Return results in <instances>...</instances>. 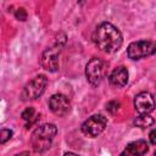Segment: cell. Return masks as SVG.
Listing matches in <instances>:
<instances>
[{"mask_svg": "<svg viewBox=\"0 0 156 156\" xmlns=\"http://www.w3.org/2000/svg\"><path fill=\"white\" fill-rule=\"evenodd\" d=\"M91 39L98 49L107 54H113L118 51L123 44L122 33L110 22L100 23L95 28Z\"/></svg>", "mask_w": 156, "mask_h": 156, "instance_id": "cell-1", "label": "cell"}, {"mask_svg": "<svg viewBox=\"0 0 156 156\" xmlns=\"http://www.w3.org/2000/svg\"><path fill=\"white\" fill-rule=\"evenodd\" d=\"M57 134V127L54 123H45L34 129L30 138L32 149L37 154H43L50 149L55 136Z\"/></svg>", "mask_w": 156, "mask_h": 156, "instance_id": "cell-2", "label": "cell"}, {"mask_svg": "<svg viewBox=\"0 0 156 156\" xmlns=\"http://www.w3.org/2000/svg\"><path fill=\"white\" fill-rule=\"evenodd\" d=\"M66 41H67V35L63 32H60L56 35L55 44L43 51L40 65L44 69L49 72H56L58 69V57L63 46L66 45Z\"/></svg>", "mask_w": 156, "mask_h": 156, "instance_id": "cell-3", "label": "cell"}, {"mask_svg": "<svg viewBox=\"0 0 156 156\" xmlns=\"http://www.w3.org/2000/svg\"><path fill=\"white\" fill-rule=\"evenodd\" d=\"M48 85V78L44 74H39L34 77L29 83H27L21 93L22 101H33L40 98Z\"/></svg>", "mask_w": 156, "mask_h": 156, "instance_id": "cell-4", "label": "cell"}, {"mask_svg": "<svg viewBox=\"0 0 156 156\" xmlns=\"http://www.w3.org/2000/svg\"><path fill=\"white\" fill-rule=\"evenodd\" d=\"M107 65L102 58L93 57L85 66V77L90 85L98 87L106 74Z\"/></svg>", "mask_w": 156, "mask_h": 156, "instance_id": "cell-5", "label": "cell"}, {"mask_svg": "<svg viewBox=\"0 0 156 156\" xmlns=\"http://www.w3.org/2000/svg\"><path fill=\"white\" fill-rule=\"evenodd\" d=\"M156 52V43L152 40L133 41L127 48V55L132 60H140Z\"/></svg>", "mask_w": 156, "mask_h": 156, "instance_id": "cell-6", "label": "cell"}, {"mask_svg": "<svg viewBox=\"0 0 156 156\" xmlns=\"http://www.w3.org/2000/svg\"><path fill=\"white\" fill-rule=\"evenodd\" d=\"M106 126H107L106 117H104L102 115H93L83 122L80 130L84 135L89 138H96L105 130Z\"/></svg>", "mask_w": 156, "mask_h": 156, "instance_id": "cell-7", "label": "cell"}, {"mask_svg": "<svg viewBox=\"0 0 156 156\" xmlns=\"http://www.w3.org/2000/svg\"><path fill=\"white\" fill-rule=\"evenodd\" d=\"M134 107L139 115H150L155 110L156 102L149 91H141L134 98Z\"/></svg>", "mask_w": 156, "mask_h": 156, "instance_id": "cell-8", "label": "cell"}, {"mask_svg": "<svg viewBox=\"0 0 156 156\" xmlns=\"http://www.w3.org/2000/svg\"><path fill=\"white\" fill-rule=\"evenodd\" d=\"M49 107L54 115L62 117L71 111V101L63 94H54L49 99Z\"/></svg>", "mask_w": 156, "mask_h": 156, "instance_id": "cell-9", "label": "cell"}, {"mask_svg": "<svg viewBox=\"0 0 156 156\" xmlns=\"http://www.w3.org/2000/svg\"><path fill=\"white\" fill-rule=\"evenodd\" d=\"M147 151H149V146L145 140H135L129 143L119 156H143Z\"/></svg>", "mask_w": 156, "mask_h": 156, "instance_id": "cell-10", "label": "cell"}, {"mask_svg": "<svg viewBox=\"0 0 156 156\" xmlns=\"http://www.w3.org/2000/svg\"><path fill=\"white\" fill-rule=\"evenodd\" d=\"M128 77H129L128 69L124 66H118L111 72L108 80H110L111 85H115L117 88H122L128 83Z\"/></svg>", "mask_w": 156, "mask_h": 156, "instance_id": "cell-11", "label": "cell"}, {"mask_svg": "<svg viewBox=\"0 0 156 156\" xmlns=\"http://www.w3.org/2000/svg\"><path fill=\"white\" fill-rule=\"evenodd\" d=\"M134 126L140 127V128H146L150 127L155 123V119L150 116V115H139L134 121H133Z\"/></svg>", "mask_w": 156, "mask_h": 156, "instance_id": "cell-12", "label": "cell"}, {"mask_svg": "<svg viewBox=\"0 0 156 156\" xmlns=\"http://www.w3.org/2000/svg\"><path fill=\"white\" fill-rule=\"evenodd\" d=\"M119 106H121L119 101H117V100H111V101H108V102L106 104V111H107L108 113H111V115H115V113H117V111L119 110Z\"/></svg>", "mask_w": 156, "mask_h": 156, "instance_id": "cell-13", "label": "cell"}, {"mask_svg": "<svg viewBox=\"0 0 156 156\" xmlns=\"http://www.w3.org/2000/svg\"><path fill=\"white\" fill-rule=\"evenodd\" d=\"M13 135V132L7 128H2L0 130V144H5L7 140H10Z\"/></svg>", "mask_w": 156, "mask_h": 156, "instance_id": "cell-14", "label": "cell"}, {"mask_svg": "<svg viewBox=\"0 0 156 156\" xmlns=\"http://www.w3.org/2000/svg\"><path fill=\"white\" fill-rule=\"evenodd\" d=\"M21 117H22L24 121H28V122L33 121V117H37V116H35V110H34V107H27V108L21 113Z\"/></svg>", "mask_w": 156, "mask_h": 156, "instance_id": "cell-15", "label": "cell"}, {"mask_svg": "<svg viewBox=\"0 0 156 156\" xmlns=\"http://www.w3.org/2000/svg\"><path fill=\"white\" fill-rule=\"evenodd\" d=\"M27 11L24 7H18L16 11H15V17L18 20V21H26L27 20Z\"/></svg>", "mask_w": 156, "mask_h": 156, "instance_id": "cell-16", "label": "cell"}, {"mask_svg": "<svg viewBox=\"0 0 156 156\" xmlns=\"http://www.w3.org/2000/svg\"><path fill=\"white\" fill-rule=\"evenodd\" d=\"M149 140H150V144L156 145V128L150 132V134H149Z\"/></svg>", "mask_w": 156, "mask_h": 156, "instance_id": "cell-17", "label": "cell"}, {"mask_svg": "<svg viewBox=\"0 0 156 156\" xmlns=\"http://www.w3.org/2000/svg\"><path fill=\"white\" fill-rule=\"evenodd\" d=\"M15 156H30V155H29V152H28V151H22V152H20V154L15 155Z\"/></svg>", "mask_w": 156, "mask_h": 156, "instance_id": "cell-18", "label": "cell"}, {"mask_svg": "<svg viewBox=\"0 0 156 156\" xmlns=\"http://www.w3.org/2000/svg\"><path fill=\"white\" fill-rule=\"evenodd\" d=\"M63 156H78L77 154H74V152H66Z\"/></svg>", "mask_w": 156, "mask_h": 156, "instance_id": "cell-19", "label": "cell"}, {"mask_svg": "<svg viewBox=\"0 0 156 156\" xmlns=\"http://www.w3.org/2000/svg\"><path fill=\"white\" fill-rule=\"evenodd\" d=\"M154 156H156V150H155V152H154Z\"/></svg>", "mask_w": 156, "mask_h": 156, "instance_id": "cell-20", "label": "cell"}]
</instances>
